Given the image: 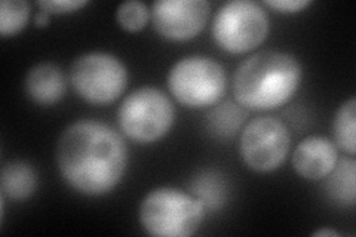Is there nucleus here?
Instances as JSON below:
<instances>
[{"instance_id": "f257e3e1", "label": "nucleus", "mask_w": 356, "mask_h": 237, "mask_svg": "<svg viewBox=\"0 0 356 237\" xmlns=\"http://www.w3.org/2000/svg\"><path fill=\"white\" fill-rule=\"evenodd\" d=\"M58 171L67 186L83 196H104L124 178L128 147L107 123L83 119L67 126L55 152Z\"/></svg>"}, {"instance_id": "f03ea898", "label": "nucleus", "mask_w": 356, "mask_h": 237, "mask_svg": "<svg viewBox=\"0 0 356 237\" xmlns=\"http://www.w3.org/2000/svg\"><path fill=\"white\" fill-rule=\"evenodd\" d=\"M302 77V64L294 55L261 51L241 63L233 77V92L243 108L273 110L294 97Z\"/></svg>"}, {"instance_id": "7ed1b4c3", "label": "nucleus", "mask_w": 356, "mask_h": 237, "mask_svg": "<svg viewBox=\"0 0 356 237\" xmlns=\"http://www.w3.org/2000/svg\"><path fill=\"white\" fill-rule=\"evenodd\" d=\"M205 206L193 195L174 187L153 188L141 200V227L156 237H188L197 231Z\"/></svg>"}, {"instance_id": "20e7f679", "label": "nucleus", "mask_w": 356, "mask_h": 237, "mask_svg": "<svg viewBox=\"0 0 356 237\" xmlns=\"http://www.w3.org/2000/svg\"><path fill=\"white\" fill-rule=\"evenodd\" d=\"M175 120L172 101L161 89L143 86L122 101L118 110L120 131L132 141L150 144L162 140Z\"/></svg>"}, {"instance_id": "39448f33", "label": "nucleus", "mask_w": 356, "mask_h": 237, "mask_svg": "<svg viewBox=\"0 0 356 237\" xmlns=\"http://www.w3.org/2000/svg\"><path fill=\"white\" fill-rule=\"evenodd\" d=\"M168 88L178 103L186 107L216 106L226 94L227 74L225 67L209 56H184L171 67Z\"/></svg>"}, {"instance_id": "423d86ee", "label": "nucleus", "mask_w": 356, "mask_h": 237, "mask_svg": "<svg viewBox=\"0 0 356 237\" xmlns=\"http://www.w3.org/2000/svg\"><path fill=\"white\" fill-rule=\"evenodd\" d=\"M70 83L74 92L91 104L104 106L125 92L128 70L113 54L88 52L73 61Z\"/></svg>"}, {"instance_id": "0eeeda50", "label": "nucleus", "mask_w": 356, "mask_h": 237, "mask_svg": "<svg viewBox=\"0 0 356 237\" xmlns=\"http://www.w3.org/2000/svg\"><path fill=\"white\" fill-rule=\"evenodd\" d=\"M269 30L267 13L254 0H232L225 3L213 21L216 43L230 54H245L260 47Z\"/></svg>"}, {"instance_id": "6e6552de", "label": "nucleus", "mask_w": 356, "mask_h": 237, "mask_svg": "<svg viewBox=\"0 0 356 237\" xmlns=\"http://www.w3.org/2000/svg\"><path fill=\"white\" fill-rule=\"evenodd\" d=\"M291 149V133L285 123L272 116L252 119L239 138L242 161L255 172H272L281 167Z\"/></svg>"}, {"instance_id": "1a4fd4ad", "label": "nucleus", "mask_w": 356, "mask_h": 237, "mask_svg": "<svg viewBox=\"0 0 356 237\" xmlns=\"http://www.w3.org/2000/svg\"><path fill=\"white\" fill-rule=\"evenodd\" d=\"M209 13L207 0H158L152 5L150 19L163 39L184 42L204 30Z\"/></svg>"}, {"instance_id": "9d476101", "label": "nucleus", "mask_w": 356, "mask_h": 237, "mask_svg": "<svg viewBox=\"0 0 356 237\" xmlns=\"http://www.w3.org/2000/svg\"><path fill=\"white\" fill-rule=\"evenodd\" d=\"M339 161V149L327 137L312 135L300 141L293 153L294 171L305 179H324Z\"/></svg>"}, {"instance_id": "9b49d317", "label": "nucleus", "mask_w": 356, "mask_h": 237, "mask_svg": "<svg viewBox=\"0 0 356 237\" xmlns=\"http://www.w3.org/2000/svg\"><path fill=\"white\" fill-rule=\"evenodd\" d=\"M24 89L35 104L49 107L60 103L67 92V79L63 70L54 63H39L29 70Z\"/></svg>"}, {"instance_id": "f8f14e48", "label": "nucleus", "mask_w": 356, "mask_h": 237, "mask_svg": "<svg viewBox=\"0 0 356 237\" xmlns=\"http://www.w3.org/2000/svg\"><path fill=\"white\" fill-rule=\"evenodd\" d=\"M325 195L334 203L343 208H353L356 200V162L353 157L339 159L332 171L324 178Z\"/></svg>"}, {"instance_id": "ddd939ff", "label": "nucleus", "mask_w": 356, "mask_h": 237, "mask_svg": "<svg viewBox=\"0 0 356 237\" xmlns=\"http://www.w3.org/2000/svg\"><path fill=\"white\" fill-rule=\"evenodd\" d=\"M2 196L13 200H26L38 188V174L30 163L13 161L3 165L0 174Z\"/></svg>"}, {"instance_id": "4468645a", "label": "nucleus", "mask_w": 356, "mask_h": 237, "mask_svg": "<svg viewBox=\"0 0 356 237\" xmlns=\"http://www.w3.org/2000/svg\"><path fill=\"white\" fill-rule=\"evenodd\" d=\"M356 99L355 97L349 98L346 103H343L332 122V133L334 144L337 149L343 150L349 156H355L356 153Z\"/></svg>"}, {"instance_id": "2eb2a0df", "label": "nucleus", "mask_w": 356, "mask_h": 237, "mask_svg": "<svg viewBox=\"0 0 356 237\" xmlns=\"http://www.w3.org/2000/svg\"><path fill=\"white\" fill-rule=\"evenodd\" d=\"M192 195L204 203L205 209H220L227 197L225 177L213 171L202 172L192 183Z\"/></svg>"}, {"instance_id": "dca6fc26", "label": "nucleus", "mask_w": 356, "mask_h": 237, "mask_svg": "<svg viewBox=\"0 0 356 237\" xmlns=\"http://www.w3.org/2000/svg\"><path fill=\"white\" fill-rule=\"evenodd\" d=\"M245 120V111L242 107L226 101L217 106L208 116V128L217 138H232Z\"/></svg>"}, {"instance_id": "f3484780", "label": "nucleus", "mask_w": 356, "mask_h": 237, "mask_svg": "<svg viewBox=\"0 0 356 237\" xmlns=\"http://www.w3.org/2000/svg\"><path fill=\"white\" fill-rule=\"evenodd\" d=\"M30 3L26 0H2L0 3V35H18L30 19Z\"/></svg>"}, {"instance_id": "a211bd4d", "label": "nucleus", "mask_w": 356, "mask_h": 237, "mask_svg": "<svg viewBox=\"0 0 356 237\" xmlns=\"http://www.w3.org/2000/svg\"><path fill=\"white\" fill-rule=\"evenodd\" d=\"M116 21L122 28L129 33L140 31L150 21V9L140 0H127L118 6Z\"/></svg>"}, {"instance_id": "6ab92c4d", "label": "nucleus", "mask_w": 356, "mask_h": 237, "mask_svg": "<svg viewBox=\"0 0 356 237\" xmlns=\"http://www.w3.org/2000/svg\"><path fill=\"white\" fill-rule=\"evenodd\" d=\"M88 0H40L38 6L48 14H70L86 6Z\"/></svg>"}, {"instance_id": "aec40b11", "label": "nucleus", "mask_w": 356, "mask_h": 237, "mask_svg": "<svg viewBox=\"0 0 356 237\" xmlns=\"http://www.w3.org/2000/svg\"><path fill=\"white\" fill-rule=\"evenodd\" d=\"M310 3H312L310 0H266L264 2L266 6L277 10V13H286V14L300 13V10H303Z\"/></svg>"}, {"instance_id": "412c9836", "label": "nucleus", "mask_w": 356, "mask_h": 237, "mask_svg": "<svg viewBox=\"0 0 356 237\" xmlns=\"http://www.w3.org/2000/svg\"><path fill=\"white\" fill-rule=\"evenodd\" d=\"M49 15L51 14H48L47 10H42L40 9V13L36 15V18H35V24L38 26V27H47L48 24H49Z\"/></svg>"}, {"instance_id": "4be33fe9", "label": "nucleus", "mask_w": 356, "mask_h": 237, "mask_svg": "<svg viewBox=\"0 0 356 237\" xmlns=\"http://www.w3.org/2000/svg\"><path fill=\"white\" fill-rule=\"evenodd\" d=\"M314 236H321V237H324V236H336V237H339L340 233H337L336 230H331V229H321V230H316L314 233Z\"/></svg>"}]
</instances>
